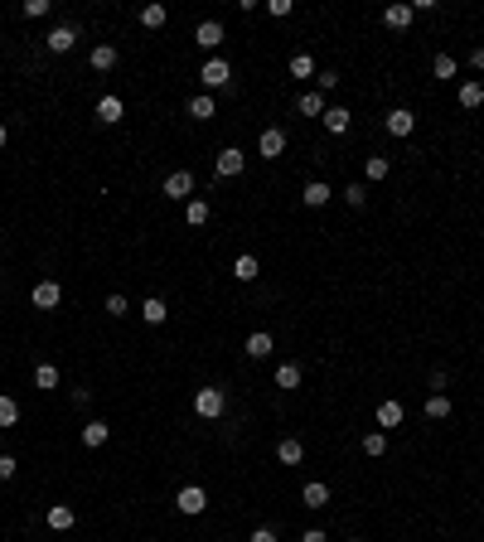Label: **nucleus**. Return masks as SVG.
Wrapping results in <instances>:
<instances>
[{
    "label": "nucleus",
    "mask_w": 484,
    "mask_h": 542,
    "mask_svg": "<svg viewBox=\"0 0 484 542\" xmlns=\"http://www.w3.org/2000/svg\"><path fill=\"white\" fill-rule=\"evenodd\" d=\"M223 406H228V397H223V387H199V392H194V411H199L204 421H214V416H223Z\"/></svg>",
    "instance_id": "nucleus-1"
},
{
    "label": "nucleus",
    "mask_w": 484,
    "mask_h": 542,
    "mask_svg": "<svg viewBox=\"0 0 484 542\" xmlns=\"http://www.w3.org/2000/svg\"><path fill=\"white\" fill-rule=\"evenodd\" d=\"M175 509H180V514H189V518H199L204 509H209V494H204L199 485H189V489H180V499H175Z\"/></svg>",
    "instance_id": "nucleus-2"
},
{
    "label": "nucleus",
    "mask_w": 484,
    "mask_h": 542,
    "mask_svg": "<svg viewBox=\"0 0 484 542\" xmlns=\"http://www.w3.org/2000/svg\"><path fill=\"white\" fill-rule=\"evenodd\" d=\"M189 194H194V175H189V170L165 175V199H189Z\"/></svg>",
    "instance_id": "nucleus-3"
},
{
    "label": "nucleus",
    "mask_w": 484,
    "mask_h": 542,
    "mask_svg": "<svg viewBox=\"0 0 484 542\" xmlns=\"http://www.w3.org/2000/svg\"><path fill=\"white\" fill-rule=\"evenodd\" d=\"M34 305H39V310H58V305H63V286H58V281H39V286H34Z\"/></svg>",
    "instance_id": "nucleus-4"
},
{
    "label": "nucleus",
    "mask_w": 484,
    "mask_h": 542,
    "mask_svg": "<svg viewBox=\"0 0 484 542\" xmlns=\"http://www.w3.org/2000/svg\"><path fill=\"white\" fill-rule=\"evenodd\" d=\"M383 126H387V136H412V126H417V116L407 107H392L387 116H383Z\"/></svg>",
    "instance_id": "nucleus-5"
},
{
    "label": "nucleus",
    "mask_w": 484,
    "mask_h": 542,
    "mask_svg": "<svg viewBox=\"0 0 484 542\" xmlns=\"http://www.w3.org/2000/svg\"><path fill=\"white\" fill-rule=\"evenodd\" d=\"M73 44H78V29L73 25H54L49 29V54H68Z\"/></svg>",
    "instance_id": "nucleus-6"
},
{
    "label": "nucleus",
    "mask_w": 484,
    "mask_h": 542,
    "mask_svg": "<svg viewBox=\"0 0 484 542\" xmlns=\"http://www.w3.org/2000/svg\"><path fill=\"white\" fill-rule=\"evenodd\" d=\"M199 78H204V87H228V78H233V68H228L223 58H209Z\"/></svg>",
    "instance_id": "nucleus-7"
},
{
    "label": "nucleus",
    "mask_w": 484,
    "mask_h": 542,
    "mask_svg": "<svg viewBox=\"0 0 484 542\" xmlns=\"http://www.w3.org/2000/svg\"><path fill=\"white\" fill-rule=\"evenodd\" d=\"M257 150H262L267 160H276V155L286 150V131H281V126H267V131H262V140H257Z\"/></svg>",
    "instance_id": "nucleus-8"
},
{
    "label": "nucleus",
    "mask_w": 484,
    "mask_h": 542,
    "mask_svg": "<svg viewBox=\"0 0 484 542\" xmlns=\"http://www.w3.org/2000/svg\"><path fill=\"white\" fill-rule=\"evenodd\" d=\"M121 111H126V102H121L116 92H107V97L97 102V121H102V126H116V121H121Z\"/></svg>",
    "instance_id": "nucleus-9"
},
{
    "label": "nucleus",
    "mask_w": 484,
    "mask_h": 542,
    "mask_svg": "<svg viewBox=\"0 0 484 542\" xmlns=\"http://www.w3.org/2000/svg\"><path fill=\"white\" fill-rule=\"evenodd\" d=\"M329 199H334V189H329L324 179H315V184H305V189H300V204H305V209H324Z\"/></svg>",
    "instance_id": "nucleus-10"
},
{
    "label": "nucleus",
    "mask_w": 484,
    "mask_h": 542,
    "mask_svg": "<svg viewBox=\"0 0 484 542\" xmlns=\"http://www.w3.org/2000/svg\"><path fill=\"white\" fill-rule=\"evenodd\" d=\"M218 175H223V179H233V175H242V150L238 145H228V150H218Z\"/></svg>",
    "instance_id": "nucleus-11"
},
{
    "label": "nucleus",
    "mask_w": 484,
    "mask_h": 542,
    "mask_svg": "<svg viewBox=\"0 0 484 542\" xmlns=\"http://www.w3.org/2000/svg\"><path fill=\"white\" fill-rule=\"evenodd\" d=\"M320 121H324V131L344 136V131H349V121H353V116H349V107H324V116H320Z\"/></svg>",
    "instance_id": "nucleus-12"
},
{
    "label": "nucleus",
    "mask_w": 484,
    "mask_h": 542,
    "mask_svg": "<svg viewBox=\"0 0 484 542\" xmlns=\"http://www.w3.org/2000/svg\"><path fill=\"white\" fill-rule=\"evenodd\" d=\"M194 39H199V49H218V44H223V25H218V20H204V25L194 29Z\"/></svg>",
    "instance_id": "nucleus-13"
},
{
    "label": "nucleus",
    "mask_w": 484,
    "mask_h": 542,
    "mask_svg": "<svg viewBox=\"0 0 484 542\" xmlns=\"http://www.w3.org/2000/svg\"><path fill=\"white\" fill-rule=\"evenodd\" d=\"M73 523H78V514H73L68 504H49V528H54V533H68Z\"/></svg>",
    "instance_id": "nucleus-14"
},
{
    "label": "nucleus",
    "mask_w": 484,
    "mask_h": 542,
    "mask_svg": "<svg viewBox=\"0 0 484 542\" xmlns=\"http://www.w3.org/2000/svg\"><path fill=\"white\" fill-rule=\"evenodd\" d=\"M107 436H111L107 421H87V426H82V446H87V450H97V446H107Z\"/></svg>",
    "instance_id": "nucleus-15"
},
{
    "label": "nucleus",
    "mask_w": 484,
    "mask_h": 542,
    "mask_svg": "<svg viewBox=\"0 0 484 542\" xmlns=\"http://www.w3.org/2000/svg\"><path fill=\"white\" fill-rule=\"evenodd\" d=\"M412 15H417L412 5H387V10H383V25H387V29H407V25H412Z\"/></svg>",
    "instance_id": "nucleus-16"
},
{
    "label": "nucleus",
    "mask_w": 484,
    "mask_h": 542,
    "mask_svg": "<svg viewBox=\"0 0 484 542\" xmlns=\"http://www.w3.org/2000/svg\"><path fill=\"white\" fill-rule=\"evenodd\" d=\"M460 107L465 111L484 107V82H460Z\"/></svg>",
    "instance_id": "nucleus-17"
},
{
    "label": "nucleus",
    "mask_w": 484,
    "mask_h": 542,
    "mask_svg": "<svg viewBox=\"0 0 484 542\" xmlns=\"http://www.w3.org/2000/svg\"><path fill=\"white\" fill-rule=\"evenodd\" d=\"M214 111H218V102L209 92H199V97L189 102V116H194V121H214Z\"/></svg>",
    "instance_id": "nucleus-18"
},
{
    "label": "nucleus",
    "mask_w": 484,
    "mask_h": 542,
    "mask_svg": "<svg viewBox=\"0 0 484 542\" xmlns=\"http://www.w3.org/2000/svg\"><path fill=\"white\" fill-rule=\"evenodd\" d=\"M300 499H305V509H324V504H329V489H324L320 480H310V485L300 489Z\"/></svg>",
    "instance_id": "nucleus-19"
},
{
    "label": "nucleus",
    "mask_w": 484,
    "mask_h": 542,
    "mask_svg": "<svg viewBox=\"0 0 484 542\" xmlns=\"http://www.w3.org/2000/svg\"><path fill=\"white\" fill-rule=\"evenodd\" d=\"M276 387H281V392H296L300 387V363H281V368H276Z\"/></svg>",
    "instance_id": "nucleus-20"
},
{
    "label": "nucleus",
    "mask_w": 484,
    "mask_h": 542,
    "mask_svg": "<svg viewBox=\"0 0 484 542\" xmlns=\"http://www.w3.org/2000/svg\"><path fill=\"white\" fill-rule=\"evenodd\" d=\"M378 426H402V402H378Z\"/></svg>",
    "instance_id": "nucleus-21"
},
{
    "label": "nucleus",
    "mask_w": 484,
    "mask_h": 542,
    "mask_svg": "<svg viewBox=\"0 0 484 542\" xmlns=\"http://www.w3.org/2000/svg\"><path fill=\"white\" fill-rule=\"evenodd\" d=\"M271 349H276V344H271V334H267V329H257V334H247V353H252V358H267Z\"/></svg>",
    "instance_id": "nucleus-22"
},
{
    "label": "nucleus",
    "mask_w": 484,
    "mask_h": 542,
    "mask_svg": "<svg viewBox=\"0 0 484 542\" xmlns=\"http://www.w3.org/2000/svg\"><path fill=\"white\" fill-rule=\"evenodd\" d=\"M427 416L431 421H446V416H451V397H446V392H431L427 397Z\"/></svg>",
    "instance_id": "nucleus-23"
},
{
    "label": "nucleus",
    "mask_w": 484,
    "mask_h": 542,
    "mask_svg": "<svg viewBox=\"0 0 484 542\" xmlns=\"http://www.w3.org/2000/svg\"><path fill=\"white\" fill-rule=\"evenodd\" d=\"M300 455H305V446H300V441H291V436L276 446V460H281V465H300Z\"/></svg>",
    "instance_id": "nucleus-24"
},
{
    "label": "nucleus",
    "mask_w": 484,
    "mask_h": 542,
    "mask_svg": "<svg viewBox=\"0 0 484 542\" xmlns=\"http://www.w3.org/2000/svg\"><path fill=\"white\" fill-rule=\"evenodd\" d=\"M233 276H238V281H257V276H262V267H257V257H247V252H242L238 262H233Z\"/></svg>",
    "instance_id": "nucleus-25"
},
{
    "label": "nucleus",
    "mask_w": 484,
    "mask_h": 542,
    "mask_svg": "<svg viewBox=\"0 0 484 542\" xmlns=\"http://www.w3.org/2000/svg\"><path fill=\"white\" fill-rule=\"evenodd\" d=\"M296 111L300 116H324V92H305V97L296 102Z\"/></svg>",
    "instance_id": "nucleus-26"
},
{
    "label": "nucleus",
    "mask_w": 484,
    "mask_h": 542,
    "mask_svg": "<svg viewBox=\"0 0 484 542\" xmlns=\"http://www.w3.org/2000/svg\"><path fill=\"white\" fill-rule=\"evenodd\" d=\"M141 320H145V325H165V300L150 296L145 305H141Z\"/></svg>",
    "instance_id": "nucleus-27"
},
{
    "label": "nucleus",
    "mask_w": 484,
    "mask_h": 542,
    "mask_svg": "<svg viewBox=\"0 0 484 542\" xmlns=\"http://www.w3.org/2000/svg\"><path fill=\"white\" fill-rule=\"evenodd\" d=\"M34 387H44V392H54V387H58V368H54V363H39V368H34Z\"/></svg>",
    "instance_id": "nucleus-28"
},
{
    "label": "nucleus",
    "mask_w": 484,
    "mask_h": 542,
    "mask_svg": "<svg viewBox=\"0 0 484 542\" xmlns=\"http://www.w3.org/2000/svg\"><path fill=\"white\" fill-rule=\"evenodd\" d=\"M92 68H97V73L116 68V49H111V44H97V49H92Z\"/></svg>",
    "instance_id": "nucleus-29"
},
{
    "label": "nucleus",
    "mask_w": 484,
    "mask_h": 542,
    "mask_svg": "<svg viewBox=\"0 0 484 542\" xmlns=\"http://www.w3.org/2000/svg\"><path fill=\"white\" fill-rule=\"evenodd\" d=\"M185 218L199 228V223H209V199H189V209H185Z\"/></svg>",
    "instance_id": "nucleus-30"
},
{
    "label": "nucleus",
    "mask_w": 484,
    "mask_h": 542,
    "mask_svg": "<svg viewBox=\"0 0 484 542\" xmlns=\"http://www.w3.org/2000/svg\"><path fill=\"white\" fill-rule=\"evenodd\" d=\"M291 78H315V58L296 54V58H291Z\"/></svg>",
    "instance_id": "nucleus-31"
},
{
    "label": "nucleus",
    "mask_w": 484,
    "mask_h": 542,
    "mask_svg": "<svg viewBox=\"0 0 484 542\" xmlns=\"http://www.w3.org/2000/svg\"><path fill=\"white\" fill-rule=\"evenodd\" d=\"M383 450H387V436H383V431H368V436H363V455H373V460H378Z\"/></svg>",
    "instance_id": "nucleus-32"
},
{
    "label": "nucleus",
    "mask_w": 484,
    "mask_h": 542,
    "mask_svg": "<svg viewBox=\"0 0 484 542\" xmlns=\"http://www.w3.org/2000/svg\"><path fill=\"white\" fill-rule=\"evenodd\" d=\"M431 73H436V82H441V78H456V58H451V54H436Z\"/></svg>",
    "instance_id": "nucleus-33"
},
{
    "label": "nucleus",
    "mask_w": 484,
    "mask_h": 542,
    "mask_svg": "<svg viewBox=\"0 0 484 542\" xmlns=\"http://www.w3.org/2000/svg\"><path fill=\"white\" fill-rule=\"evenodd\" d=\"M20 421V402L15 397H0V426H15Z\"/></svg>",
    "instance_id": "nucleus-34"
},
{
    "label": "nucleus",
    "mask_w": 484,
    "mask_h": 542,
    "mask_svg": "<svg viewBox=\"0 0 484 542\" xmlns=\"http://www.w3.org/2000/svg\"><path fill=\"white\" fill-rule=\"evenodd\" d=\"M141 25H145V29H160L165 25V5H145V10H141Z\"/></svg>",
    "instance_id": "nucleus-35"
},
{
    "label": "nucleus",
    "mask_w": 484,
    "mask_h": 542,
    "mask_svg": "<svg viewBox=\"0 0 484 542\" xmlns=\"http://www.w3.org/2000/svg\"><path fill=\"white\" fill-rule=\"evenodd\" d=\"M387 170H392V165L383 160V155H368V165H363V175H368V179H387Z\"/></svg>",
    "instance_id": "nucleus-36"
},
{
    "label": "nucleus",
    "mask_w": 484,
    "mask_h": 542,
    "mask_svg": "<svg viewBox=\"0 0 484 542\" xmlns=\"http://www.w3.org/2000/svg\"><path fill=\"white\" fill-rule=\"evenodd\" d=\"M25 15H29V20H39V15H49V0H25Z\"/></svg>",
    "instance_id": "nucleus-37"
},
{
    "label": "nucleus",
    "mask_w": 484,
    "mask_h": 542,
    "mask_svg": "<svg viewBox=\"0 0 484 542\" xmlns=\"http://www.w3.org/2000/svg\"><path fill=\"white\" fill-rule=\"evenodd\" d=\"M267 15H276V20H286V15H291V0H267Z\"/></svg>",
    "instance_id": "nucleus-38"
},
{
    "label": "nucleus",
    "mask_w": 484,
    "mask_h": 542,
    "mask_svg": "<svg viewBox=\"0 0 484 542\" xmlns=\"http://www.w3.org/2000/svg\"><path fill=\"white\" fill-rule=\"evenodd\" d=\"M15 470H20V465H15V455H0V485H5V480H15Z\"/></svg>",
    "instance_id": "nucleus-39"
},
{
    "label": "nucleus",
    "mask_w": 484,
    "mask_h": 542,
    "mask_svg": "<svg viewBox=\"0 0 484 542\" xmlns=\"http://www.w3.org/2000/svg\"><path fill=\"white\" fill-rule=\"evenodd\" d=\"M107 315L121 320V315H126V296H107Z\"/></svg>",
    "instance_id": "nucleus-40"
},
{
    "label": "nucleus",
    "mask_w": 484,
    "mask_h": 542,
    "mask_svg": "<svg viewBox=\"0 0 484 542\" xmlns=\"http://www.w3.org/2000/svg\"><path fill=\"white\" fill-rule=\"evenodd\" d=\"M344 199H349V204H353V209H363V199H368V194H363V189H358V184H349V189H344Z\"/></svg>",
    "instance_id": "nucleus-41"
},
{
    "label": "nucleus",
    "mask_w": 484,
    "mask_h": 542,
    "mask_svg": "<svg viewBox=\"0 0 484 542\" xmlns=\"http://www.w3.org/2000/svg\"><path fill=\"white\" fill-rule=\"evenodd\" d=\"M247 542H276V533H271V528H257V533H252Z\"/></svg>",
    "instance_id": "nucleus-42"
},
{
    "label": "nucleus",
    "mask_w": 484,
    "mask_h": 542,
    "mask_svg": "<svg viewBox=\"0 0 484 542\" xmlns=\"http://www.w3.org/2000/svg\"><path fill=\"white\" fill-rule=\"evenodd\" d=\"M300 542H329V538H324L320 528H310V533H300Z\"/></svg>",
    "instance_id": "nucleus-43"
},
{
    "label": "nucleus",
    "mask_w": 484,
    "mask_h": 542,
    "mask_svg": "<svg viewBox=\"0 0 484 542\" xmlns=\"http://www.w3.org/2000/svg\"><path fill=\"white\" fill-rule=\"evenodd\" d=\"M470 68H484V49H475V54H470Z\"/></svg>",
    "instance_id": "nucleus-44"
},
{
    "label": "nucleus",
    "mask_w": 484,
    "mask_h": 542,
    "mask_svg": "<svg viewBox=\"0 0 484 542\" xmlns=\"http://www.w3.org/2000/svg\"><path fill=\"white\" fill-rule=\"evenodd\" d=\"M5 136H10V131H5V121H0V145H5Z\"/></svg>",
    "instance_id": "nucleus-45"
},
{
    "label": "nucleus",
    "mask_w": 484,
    "mask_h": 542,
    "mask_svg": "<svg viewBox=\"0 0 484 542\" xmlns=\"http://www.w3.org/2000/svg\"><path fill=\"white\" fill-rule=\"evenodd\" d=\"M353 542H358V538H353Z\"/></svg>",
    "instance_id": "nucleus-46"
}]
</instances>
